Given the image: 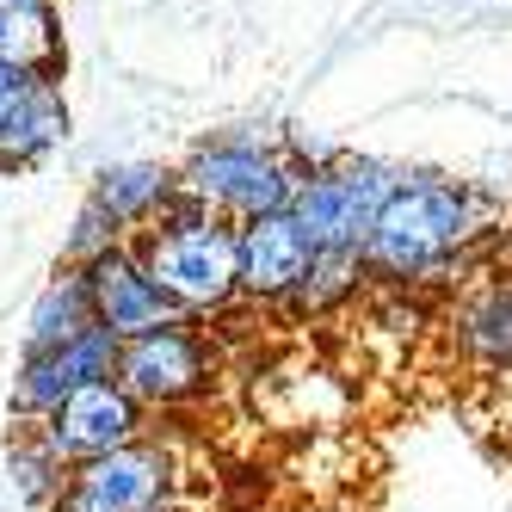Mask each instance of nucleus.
Here are the masks:
<instances>
[{
    "instance_id": "4",
    "label": "nucleus",
    "mask_w": 512,
    "mask_h": 512,
    "mask_svg": "<svg viewBox=\"0 0 512 512\" xmlns=\"http://www.w3.org/2000/svg\"><path fill=\"white\" fill-rule=\"evenodd\" d=\"M395 186H401V167L371 161V155H346L327 173L303 179L290 216L309 229L315 253H364V241H371V229H377L383 204L395 198Z\"/></svg>"
},
{
    "instance_id": "14",
    "label": "nucleus",
    "mask_w": 512,
    "mask_h": 512,
    "mask_svg": "<svg viewBox=\"0 0 512 512\" xmlns=\"http://www.w3.org/2000/svg\"><path fill=\"white\" fill-rule=\"evenodd\" d=\"M87 327H99L87 272H81V266H56V278L38 290V303H31L25 352H56V346H68V340H81Z\"/></svg>"
},
{
    "instance_id": "8",
    "label": "nucleus",
    "mask_w": 512,
    "mask_h": 512,
    "mask_svg": "<svg viewBox=\"0 0 512 512\" xmlns=\"http://www.w3.org/2000/svg\"><path fill=\"white\" fill-rule=\"evenodd\" d=\"M118 352L124 340L105 334V327H87L81 340H68L56 352H25L19 377H13V420L19 426H38L50 420L68 395H81L93 383H112L118 377Z\"/></svg>"
},
{
    "instance_id": "2",
    "label": "nucleus",
    "mask_w": 512,
    "mask_h": 512,
    "mask_svg": "<svg viewBox=\"0 0 512 512\" xmlns=\"http://www.w3.org/2000/svg\"><path fill=\"white\" fill-rule=\"evenodd\" d=\"M136 253H142V266H149V278L179 303L186 321H210L229 303H241V241H235V223L198 210L192 198H173V210L161 216V223L136 235Z\"/></svg>"
},
{
    "instance_id": "1",
    "label": "nucleus",
    "mask_w": 512,
    "mask_h": 512,
    "mask_svg": "<svg viewBox=\"0 0 512 512\" xmlns=\"http://www.w3.org/2000/svg\"><path fill=\"white\" fill-rule=\"evenodd\" d=\"M500 223H506V210L482 186L451 179V173H426V167L414 173L401 167V186L383 204L371 241H364V272L395 290L438 284L457 266H469L475 247L500 235Z\"/></svg>"
},
{
    "instance_id": "13",
    "label": "nucleus",
    "mask_w": 512,
    "mask_h": 512,
    "mask_svg": "<svg viewBox=\"0 0 512 512\" xmlns=\"http://www.w3.org/2000/svg\"><path fill=\"white\" fill-rule=\"evenodd\" d=\"M451 346L463 352V364L488 377L512 371V272L463 290V303L451 309Z\"/></svg>"
},
{
    "instance_id": "3",
    "label": "nucleus",
    "mask_w": 512,
    "mask_h": 512,
    "mask_svg": "<svg viewBox=\"0 0 512 512\" xmlns=\"http://www.w3.org/2000/svg\"><path fill=\"white\" fill-rule=\"evenodd\" d=\"M297 186L303 173L290 167L284 155V136H266V130H223L198 142L179 167V198H192L198 210L223 216V223H260V216H278L297 204Z\"/></svg>"
},
{
    "instance_id": "5",
    "label": "nucleus",
    "mask_w": 512,
    "mask_h": 512,
    "mask_svg": "<svg viewBox=\"0 0 512 512\" xmlns=\"http://www.w3.org/2000/svg\"><path fill=\"white\" fill-rule=\"evenodd\" d=\"M118 383L142 401L149 414H179L216 383V346L198 321H173L155 334H136L118 352Z\"/></svg>"
},
{
    "instance_id": "15",
    "label": "nucleus",
    "mask_w": 512,
    "mask_h": 512,
    "mask_svg": "<svg viewBox=\"0 0 512 512\" xmlns=\"http://www.w3.org/2000/svg\"><path fill=\"white\" fill-rule=\"evenodd\" d=\"M0 62L62 68V7L56 0H0Z\"/></svg>"
},
{
    "instance_id": "19",
    "label": "nucleus",
    "mask_w": 512,
    "mask_h": 512,
    "mask_svg": "<svg viewBox=\"0 0 512 512\" xmlns=\"http://www.w3.org/2000/svg\"><path fill=\"white\" fill-rule=\"evenodd\" d=\"M167 512H186V506H167Z\"/></svg>"
},
{
    "instance_id": "10",
    "label": "nucleus",
    "mask_w": 512,
    "mask_h": 512,
    "mask_svg": "<svg viewBox=\"0 0 512 512\" xmlns=\"http://www.w3.org/2000/svg\"><path fill=\"white\" fill-rule=\"evenodd\" d=\"M241 303L253 309H290V297L303 290L309 266H315V241L290 210L260 216V223H241Z\"/></svg>"
},
{
    "instance_id": "17",
    "label": "nucleus",
    "mask_w": 512,
    "mask_h": 512,
    "mask_svg": "<svg viewBox=\"0 0 512 512\" xmlns=\"http://www.w3.org/2000/svg\"><path fill=\"white\" fill-rule=\"evenodd\" d=\"M7 469H13V488H19V500H31V506H56V494H62V482H68V469L38 445V432L31 426H13V445H7Z\"/></svg>"
},
{
    "instance_id": "18",
    "label": "nucleus",
    "mask_w": 512,
    "mask_h": 512,
    "mask_svg": "<svg viewBox=\"0 0 512 512\" xmlns=\"http://www.w3.org/2000/svg\"><path fill=\"white\" fill-rule=\"evenodd\" d=\"M130 235L112 223V216H105V210H93L87 198H81V210H75V229H68L62 235V266H93V260H105V253H112V247H124Z\"/></svg>"
},
{
    "instance_id": "7",
    "label": "nucleus",
    "mask_w": 512,
    "mask_h": 512,
    "mask_svg": "<svg viewBox=\"0 0 512 512\" xmlns=\"http://www.w3.org/2000/svg\"><path fill=\"white\" fill-rule=\"evenodd\" d=\"M38 432V445L62 463V469H81V463H99L112 451H130L149 438V408L112 377V383H93L81 395H68L50 420L31 426Z\"/></svg>"
},
{
    "instance_id": "11",
    "label": "nucleus",
    "mask_w": 512,
    "mask_h": 512,
    "mask_svg": "<svg viewBox=\"0 0 512 512\" xmlns=\"http://www.w3.org/2000/svg\"><path fill=\"white\" fill-rule=\"evenodd\" d=\"M87 284H93V315H99V327H105V334H118V340H136V334H155V327L186 321V315H179V303L149 278L136 241H124V247L105 253V260H93L87 266Z\"/></svg>"
},
{
    "instance_id": "16",
    "label": "nucleus",
    "mask_w": 512,
    "mask_h": 512,
    "mask_svg": "<svg viewBox=\"0 0 512 512\" xmlns=\"http://www.w3.org/2000/svg\"><path fill=\"white\" fill-rule=\"evenodd\" d=\"M364 278H371V272H364V253H315V266H309L303 290L290 297L284 315H334L340 303L358 297Z\"/></svg>"
},
{
    "instance_id": "9",
    "label": "nucleus",
    "mask_w": 512,
    "mask_h": 512,
    "mask_svg": "<svg viewBox=\"0 0 512 512\" xmlns=\"http://www.w3.org/2000/svg\"><path fill=\"white\" fill-rule=\"evenodd\" d=\"M68 136V99L50 68L0 62V173L38 167Z\"/></svg>"
},
{
    "instance_id": "6",
    "label": "nucleus",
    "mask_w": 512,
    "mask_h": 512,
    "mask_svg": "<svg viewBox=\"0 0 512 512\" xmlns=\"http://www.w3.org/2000/svg\"><path fill=\"white\" fill-rule=\"evenodd\" d=\"M173 494H179V451L149 432L130 451L68 469L50 512H167Z\"/></svg>"
},
{
    "instance_id": "12",
    "label": "nucleus",
    "mask_w": 512,
    "mask_h": 512,
    "mask_svg": "<svg viewBox=\"0 0 512 512\" xmlns=\"http://www.w3.org/2000/svg\"><path fill=\"white\" fill-rule=\"evenodd\" d=\"M173 198H179V167H161V161H112V167H99L93 186H87V204L112 216L130 241L142 229H155L173 210Z\"/></svg>"
}]
</instances>
